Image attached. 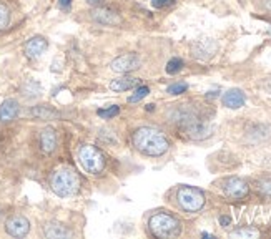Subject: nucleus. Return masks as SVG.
I'll return each instance as SVG.
<instances>
[{
  "mask_svg": "<svg viewBox=\"0 0 271 239\" xmlns=\"http://www.w3.org/2000/svg\"><path fill=\"white\" fill-rule=\"evenodd\" d=\"M133 144L140 153L146 156H161L168 151L170 143L160 129L151 126H141L133 133Z\"/></svg>",
  "mask_w": 271,
  "mask_h": 239,
  "instance_id": "obj_1",
  "label": "nucleus"
},
{
  "mask_svg": "<svg viewBox=\"0 0 271 239\" xmlns=\"http://www.w3.org/2000/svg\"><path fill=\"white\" fill-rule=\"evenodd\" d=\"M173 121H176L190 139H205L210 136L211 128L205 120L198 117V113L190 108H178L173 113Z\"/></svg>",
  "mask_w": 271,
  "mask_h": 239,
  "instance_id": "obj_2",
  "label": "nucleus"
},
{
  "mask_svg": "<svg viewBox=\"0 0 271 239\" xmlns=\"http://www.w3.org/2000/svg\"><path fill=\"white\" fill-rule=\"evenodd\" d=\"M50 188L60 198L75 196L80 189V176L72 168H58L50 178Z\"/></svg>",
  "mask_w": 271,
  "mask_h": 239,
  "instance_id": "obj_3",
  "label": "nucleus"
},
{
  "mask_svg": "<svg viewBox=\"0 0 271 239\" xmlns=\"http://www.w3.org/2000/svg\"><path fill=\"white\" fill-rule=\"evenodd\" d=\"M148 228L156 238H176L181 233V224L175 216L166 213L153 214L148 221Z\"/></svg>",
  "mask_w": 271,
  "mask_h": 239,
  "instance_id": "obj_4",
  "label": "nucleus"
},
{
  "mask_svg": "<svg viewBox=\"0 0 271 239\" xmlns=\"http://www.w3.org/2000/svg\"><path fill=\"white\" fill-rule=\"evenodd\" d=\"M78 161L83 166V169L92 174H100L105 168V158L102 151L93 144H83L78 149Z\"/></svg>",
  "mask_w": 271,
  "mask_h": 239,
  "instance_id": "obj_5",
  "label": "nucleus"
},
{
  "mask_svg": "<svg viewBox=\"0 0 271 239\" xmlns=\"http://www.w3.org/2000/svg\"><path fill=\"white\" fill-rule=\"evenodd\" d=\"M180 208L186 213H196L205 206V194L198 188L181 186L176 193Z\"/></svg>",
  "mask_w": 271,
  "mask_h": 239,
  "instance_id": "obj_6",
  "label": "nucleus"
},
{
  "mask_svg": "<svg viewBox=\"0 0 271 239\" xmlns=\"http://www.w3.org/2000/svg\"><path fill=\"white\" fill-rule=\"evenodd\" d=\"M248 191H250V186L246 184L245 179H241V178L231 176V178H226L223 181V193H225V196L230 199L245 198L246 194H248Z\"/></svg>",
  "mask_w": 271,
  "mask_h": 239,
  "instance_id": "obj_7",
  "label": "nucleus"
},
{
  "mask_svg": "<svg viewBox=\"0 0 271 239\" xmlns=\"http://www.w3.org/2000/svg\"><path fill=\"white\" fill-rule=\"evenodd\" d=\"M140 63L141 60L136 53H125L113 60L110 67L115 73H130V72H135V70L140 67Z\"/></svg>",
  "mask_w": 271,
  "mask_h": 239,
  "instance_id": "obj_8",
  "label": "nucleus"
},
{
  "mask_svg": "<svg viewBox=\"0 0 271 239\" xmlns=\"http://www.w3.org/2000/svg\"><path fill=\"white\" fill-rule=\"evenodd\" d=\"M5 231L13 238H23L30 231V223L23 216H12L7 219L5 223Z\"/></svg>",
  "mask_w": 271,
  "mask_h": 239,
  "instance_id": "obj_9",
  "label": "nucleus"
},
{
  "mask_svg": "<svg viewBox=\"0 0 271 239\" xmlns=\"http://www.w3.org/2000/svg\"><path fill=\"white\" fill-rule=\"evenodd\" d=\"M47 47L48 43L43 37H32L23 45V50H25V55L28 58H38L47 50Z\"/></svg>",
  "mask_w": 271,
  "mask_h": 239,
  "instance_id": "obj_10",
  "label": "nucleus"
},
{
  "mask_svg": "<svg viewBox=\"0 0 271 239\" xmlns=\"http://www.w3.org/2000/svg\"><path fill=\"white\" fill-rule=\"evenodd\" d=\"M216 52V43L211 38H201L193 45V55L196 58L206 60L213 57Z\"/></svg>",
  "mask_w": 271,
  "mask_h": 239,
  "instance_id": "obj_11",
  "label": "nucleus"
},
{
  "mask_svg": "<svg viewBox=\"0 0 271 239\" xmlns=\"http://www.w3.org/2000/svg\"><path fill=\"white\" fill-rule=\"evenodd\" d=\"M40 148H42V151L47 153V154L55 151V148H57V133H55V129H53V128L47 126V128L42 129V133H40Z\"/></svg>",
  "mask_w": 271,
  "mask_h": 239,
  "instance_id": "obj_12",
  "label": "nucleus"
},
{
  "mask_svg": "<svg viewBox=\"0 0 271 239\" xmlns=\"http://www.w3.org/2000/svg\"><path fill=\"white\" fill-rule=\"evenodd\" d=\"M245 102H246V97L240 88H231L223 95V105L231 110L241 108L245 105Z\"/></svg>",
  "mask_w": 271,
  "mask_h": 239,
  "instance_id": "obj_13",
  "label": "nucleus"
},
{
  "mask_svg": "<svg viewBox=\"0 0 271 239\" xmlns=\"http://www.w3.org/2000/svg\"><path fill=\"white\" fill-rule=\"evenodd\" d=\"M18 112H20L18 102L17 100L8 98L2 103V107H0V120H2V121H10V120L17 117Z\"/></svg>",
  "mask_w": 271,
  "mask_h": 239,
  "instance_id": "obj_14",
  "label": "nucleus"
},
{
  "mask_svg": "<svg viewBox=\"0 0 271 239\" xmlns=\"http://www.w3.org/2000/svg\"><path fill=\"white\" fill-rule=\"evenodd\" d=\"M140 80L138 78H132V77H122L113 80L110 83V88L113 92H127V90H132L135 87H140Z\"/></svg>",
  "mask_w": 271,
  "mask_h": 239,
  "instance_id": "obj_15",
  "label": "nucleus"
},
{
  "mask_svg": "<svg viewBox=\"0 0 271 239\" xmlns=\"http://www.w3.org/2000/svg\"><path fill=\"white\" fill-rule=\"evenodd\" d=\"M93 18H95L98 23H105V25H115L120 22V18L108 8H97L95 12H93Z\"/></svg>",
  "mask_w": 271,
  "mask_h": 239,
  "instance_id": "obj_16",
  "label": "nucleus"
},
{
  "mask_svg": "<svg viewBox=\"0 0 271 239\" xmlns=\"http://www.w3.org/2000/svg\"><path fill=\"white\" fill-rule=\"evenodd\" d=\"M43 233H45L47 238H68L70 236V231L65 229V226H62V224L58 223H48L45 229H43Z\"/></svg>",
  "mask_w": 271,
  "mask_h": 239,
  "instance_id": "obj_17",
  "label": "nucleus"
},
{
  "mask_svg": "<svg viewBox=\"0 0 271 239\" xmlns=\"http://www.w3.org/2000/svg\"><path fill=\"white\" fill-rule=\"evenodd\" d=\"M30 113L33 115V117H37V118H40V120H50V118H55L57 115H58L55 110H50L48 107H45V105L35 107Z\"/></svg>",
  "mask_w": 271,
  "mask_h": 239,
  "instance_id": "obj_18",
  "label": "nucleus"
},
{
  "mask_svg": "<svg viewBox=\"0 0 271 239\" xmlns=\"http://www.w3.org/2000/svg\"><path fill=\"white\" fill-rule=\"evenodd\" d=\"M231 238H246V239H251V238H258L260 236V231L255 228H240L236 229L230 234Z\"/></svg>",
  "mask_w": 271,
  "mask_h": 239,
  "instance_id": "obj_19",
  "label": "nucleus"
},
{
  "mask_svg": "<svg viewBox=\"0 0 271 239\" xmlns=\"http://www.w3.org/2000/svg\"><path fill=\"white\" fill-rule=\"evenodd\" d=\"M258 191L261 196L271 199V178H263L258 181Z\"/></svg>",
  "mask_w": 271,
  "mask_h": 239,
  "instance_id": "obj_20",
  "label": "nucleus"
},
{
  "mask_svg": "<svg viewBox=\"0 0 271 239\" xmlns=\"http://www.w3.org/2000/svg\"><path fill=\"white\" fill-rule=\"evenodd\" d=\"M181 68H183V60L181 58H171L170 62L166 63V73L168 75H176Z\"/></svg>",
  "mask_w": 271,
  "mask_h": 239,
  "instance_id": "obj_21",
  "label": "nucleus"
},
{
  "mask_svg": "<svg viewBox=\"0 0 271 239\" xmlns=\"http://www.w3.org/2000/svg\"><path fill=\"white\" fill-rule=\"evenodd\" d=\"M148 93H150V88L145 87V85H141V87L136 88L135 93H133L132 97L128 98V102H130V103H136V102H140V100H143Z\"/></svg>",
  "mask_w": 271,
  "mask_h": 239,
  "instance_id": "obj_22",
  "label": "nucleus"
},
{
  "mask_svg": "<svg viewBox=\"0 0 271 239\" xmlns=\"http://www.w3.org/2000/svg\"><path fill=\"white\" fill-rule=\"evenodd\" d=\"M10 22V12H8V8L0 2V30H3Z\"/></svg>",
  "mask_w": 271,
  "mask_h": 239,
  "instance_id": "obj_23",
  "label": "nucleus"
},
{
  "mask_svg": "<svg viewBox=\"0 0 271 239\" xmlns=\"http://www.w3.org/2000/svg\"><path fill=\"white\" fill-rule=\"evenodd\" d=\"M118 113H120V107H118V105H112L110 108H103V110H98L97 112L98 117H102V118H112Z\"/></svg>",
  "mask_w": 271,
  "mask_h": 239,
  "instance_id": "obj_24",
  "label": "nucleus"
},
{
  "mask_svg": "<svg viewBox=\"0 0 271 239\" xmlns=\"http://www.w3.org/2000/svg\"><path fill=\"white\" fill-rule=\"evenodd\" d=\"M186 88H188V85L180 82V83H173V85H170L166 92H168L170 95H181V93H185V92H186Z\"/></svg>",
  "mask_w": 271,
  "mask_h": 239,
  "instance_id": "obj_25",
  "label": "nucleus"
},
{
  "mask_svg": "<svg viewBox=\"0 0 271 239\" xmlns=\"http://www.w3.org/2000/svg\"><path fill=\"white\" fill-rule=\"evenodd\" d=\"M171 3H173V0H151V5H153L155 8H165Z\"/></svg>",
  "mask_w": 271,
  "mask_h": 239,
  "instance_id": "obj_26",
  "label": "nucleus"
},
{
  "mask_svg": "<svg viewBox=\"0 0 271 239\" xmlns=\"http://www.w3.org/2000/svg\"><path fill=\"white\" fill-rule=\"evenodd\" d=\"M70 3H72V0H58V7H60L62 10L70 8Z\"/></svg>",
  "mask_w": 271,
  "mask_h": 239,
  "instance_id": "obj_27",
  "label": "nucleus"
},
{
  "mask_svg": "<svg viewBox=\"0 0 271 239\" xmlns=\"http://www.w3.org/2000/svg\"><path fill=\"white\" fill-rule=\"evenodd\" d=\"M230 223H231V219L228 216H221L220 218V224H221V226H228Z\"/></svg>",
  "mask_w": 271,
  "mask_h": 239,
  "instance_id": "obj_28",
  "label": "nucleus"
},
{
  "mask_svg": "<svg viewBox=\"0 0 271 239\" xmlns=\"http://www.w3.org/2000/svg\"><path fill=\"white\" fill-rule=\"evenodd\" d=\"M87 2L90 3V5H97V3H102L103 0H87Z\"/></svg>",
  "mask_w": 271,
  "mask_h": 239,
  "instance_id": "obj_29",
  "label": "nucleus"
},
{
  "mask_svg": "<svg viewBox=\"0 0 271 239\" xmlns=\"http://www.w3.org/2000/svg\"><path fill=\"white\" fill-rule=\"evenodd\" d=\"M265 88H266V90H268V92L271 93V78L268 80V82H266V85H265Z\"/></svg>",
  "mask_w": 271,
  "mask_h": 239,
  "instance_id": "obj_30",
  "label": "nucleus"
},
{
  "mask_svg": "<svg viewBox=\"0 0 271 239\" xmlns=\"http://www.w3.org/2000/svg\"><path fill=\"white\" fill-rule=\"evenodd\" d=\"M153 108H155V105H146V110H148V112H153Z\"/></svg>",
  "mask_w": 271,
  "mask_h": 239,
  "instance_id": "obj_31",
  "label": "nucleus"
}]
</instances>
